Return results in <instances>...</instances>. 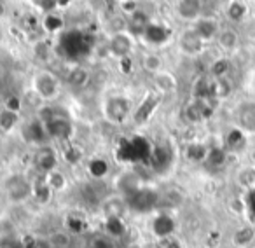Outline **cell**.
<instances>
[{"label":"cell","instance_id":"cell-46","mask_svg":"<svg viewBox=\"0 0 255 248\" xmlns=\"http://www.w3.org/2000/svg\"><path fill=\"white\" fill-rule=\"evenodd\" d=\"M119 63H121V68H123V72H129V70H131V60H129V58H124V60H121Z\"/></svg>","mask_w":255,"mask_h":248},{"label":"cell","instance_id":"cell-21","mask_svg":"<svg viewBox=\"0 0 255 248\" xmlns=\"http://www.w3.org/2000/svg\"><path fill=\"white\" fill-rule=\"evenodd\" d=\"M152 81H154L156 91L161 93V95H170V93L177 91V88H178L177 77H175L170 70H164V68L152 75Z\"/></svg>","mask_w":255,"mask_h":248},{"label":"cell","instance_id":"cell-20","mask_svg":"<svg viewBox=\"0 0 255 248\" xmlns=\"http://www.w3.org/2000/svg\"><path fill=\"white\" fill-rule=\"evenodd\" d=\"M150 231L159 240L171 238V234L175 233V220L168 213H159V215L154 217L152 224H150Z\"/></svg>","mask_w":255,"mask_h":248},{"label":"cell","instance_id":"cell-10","mask_svg":"<svg viewBox=\"0 0 255 248\" xmlns=\"http://www.w3.org/2000/svg\"><path fill=\"white\" fill-rule=\"evenodd\" d=\"M205 46L206 42L194 32L192 26L185 28L178 37V49H180L182 54H185L189 58H196L199 54H203L205 53Z\"/></svg>","mask_w":255,"mask_h":248},{"label":"cell","instance_id":"cell-31","mask_svg":"<svg viewBox=\"0 0 255 248\" xmlns=\"http://www.w3.org/2000/svg\"><path fill=\"white\" fill-rule=\"evenodd\" d=\"M227 156H229V152L224 149V145L222 147H210L208 156H206L205 163L208 164V166L220 168V166H224V164H226Z\"/></svg>","mask_w":255,"mask_h":248},{"label":"cell","instance_id":"cell-26","mask_svg":"<svg viewBox=\"0 0 255 248\" xmlns=\"http://www.w3.org/2000/svg\"><path fill=\"white\" fill-rule=\"evenodd\" d=\"M236 180H238V184L243 189H247L248 192L255 191V164L252 163V164L241 166L236 173Z\"/></svg>","mask_w":255,"mask_h":248},{"label":"cell","instance_id":"cell-9","mask_svg":"<svg viewBox=\"0 0 255 248\" xmlns=\"http://www.w3.org/2000/svg\"><path fill=\"white\" fill-rule=\"evenodd\" d=\"M5 192L12 203H21L33 194V184H30L25 175H12L5 182Z\"/></svg>","mask_w":255,"mask_h":248},{"label":"cell","instance_id":"cell-38","mask_svg":"<svg viewBox=\"0 0 255 248\" xmlns=\"http://www.w3.org/2000/svg\"><path fill=\"white\" fill-rule=\"evenodd\" d=\"M107 233L109 236H121L124 233V222L119 219V217H107Z\"/></svg>","mask_w":255,"mask_h":248},{"label":"cell","instance_id":"cell-36","mask_svg":"<svg viewBox=\"0 0 255 248\" xmlns=\"http://www.w3.org/2000/svg\"><path fill=\"white\" fill-rule=\"evenodd\" d=\"M44 177H46V182L49 184V187L53 189V192H60L67 189V177H65L60 170L49 171V173H46Z\"/></svg>","mask_w":255,"mask_h":248},{"label":"cell","instance_id":"cell-1","mask_svg":"<svg viewBox=\"0 0 255 248\" xmlns=\"http://www.w3.org/2000/svg\"><path fill=\"white\" fill-rule=\"evenodd\" d=\"M150 152H152V143L143 136H131V138L123 140L117 147V159L121 163H145L149 161Z\"/></svg>","mask_w":255,"mask_h":248},{"label":"cell","instance_id":"cell-39","mask_svg":"<svg viewBox=\"0 0 255 248\" xmlns=\"http://www.w3.org/2000/svg\"><path fill=\"white\" fill-rule=\"evenodd\" d=\"M89 248H114L112 241H110L109 234H98V236H95L91 240V245H89Z\"/></svg>","mask_w":255,"mask_h":248},{"label":"cell","instance_id":"cell-42","mask_svg":"<svg viewBox=\"0 0 255 248\" xmlns=\"http://www.w3.org/2000/svg\"><path fill=\"white\" fill-rule=\"evenodd\" d=\"M138 2L136 0H121V11L126 16H131L133 12L138 11Z\"/></svg>","mask_w":255,"mask_h":248},{"label":"cell","instance_id":"cell-15","mask_svg":"<svg viewBox=\"0 0 255 248\" xmlns=\"http://www.w3.org/2000/svg\"><path fill=\"white\" fill-rule=\"evenodd\" d=\"M236 123L238 128L245 133H255V102H241L236 109Z\"/></svg>","mask_w":255,"mask_h":248},{"label":"cell","instance_id":"cell-13","mask_svg":"<svg viewBox=\"0 0 255 248\" xmlns=\"http://www.w3.org/2000/svg\"><path fill=\"white\" fill-rule=\"evenodd\" d=\"M56 164H58L56 150L51 145H40L39 149L35 150V154H33V166L42 175L56 170Z\"/></svg>","mask_w":255,"mask_h":248},{"label":"cell","instance_id":"cell-47","mask_svg":"<svg viewBox=\"0 0 255 248\" xmlns=\"http://www.w3.org/2000/svg\"><path fill=\"white\" fill-rule=\"evenodd\" d=\"M166 245H164V248H182L180 243H178L177 240H173V238H166Z\"/></svg>","mask_w":255,"mask_h":248},{"label":"cell","instance_id":"cell-50","mask_svg":"<svg viewBox=\"0 0 255 248\" xmlns=\"http://www.w3.org/2000/svg\"><path fill=\"white\" fill-rule=\"evenodd\" d=\"M252 163H254V164H255V152H254V154H252Z\"/></svg>","mask_w":255,"mask_h":248},{"label":"cell","instance_id":"cell-43","mask_svg":"<svg viewBox=\"0 0 255 248\" xmlns=\"http://www.w3.org/2000/svg\"><path fill=\"white\" fill-rule=\"evenodd\" d=\"M67 226L72 233H81V231H84V220L79 219V217H68Z\"/></svg>","mask_w":255,"mask_h":248},{"label":"cell","instance_id":"cell-7","mask_svg":"<svg viewBox=\"0 0 255 248\" xmlns=\"http://www.w3.org/2000/svg\"><path fill=\"white\" fill-rule=\"evenodd\" d=\"M136 39L128 32V30H121V32H114L109 39V54L116 60H124V58H129L135 49Z\"/></svg>","mask_w":255,"mask_h":248},{"label":"cell","instance_id":"cell-52","mask_svg":"<svg viewBox=\"0 0 255 248\" xmlns=\"http://www.w3.org/2000/svg\"><path fill=\"white\" fill-rule=\"evenodd\" d=\"M248 248H250V247H248Z\"/></svg>","mask_w":255,"mask_h":248},{"label":"cell","instance_id":"cell-44","mask_svg":"<svg viewBox=\"0 0 255 248\" xmlns=\"http://www.w3.org/2000/svg\"><path fill=\"white\" fill-rule=\"evenodd\" d=\"M33 4H35L37 7L44 12V14H47V12H53L54 9H56L54 0H33Z\"/></svg>","mask_w":255,"mask_h":248},{"label":"cell","instance_id":"cell-3","mask_svg":"<svg viewBox=\"0 0 255 248\" xmlns=\"http://www.w3.org/2000/svg\"><path fill=\"white\" fill-rule=\"evenodd\" d=\"M124 201H126L128 210H131L135 213H149L159 206L161 196L157 191L149 187H136L135 191L124 194Z\"/></svg>","mask_w":255,"mask_h":248},{"label":"cell","instance_id":"cell-16","mask_svg":"<svg viewBox=\"0 0 255 248\" xmlns=\"http://www.w3.org/2000/svg\"><path fill=\"white\" fill-rule=\"evenodd\" d=\"M23 138H25L28 143H33V145H39V147L46 145L49 136H47L46 126H44V123L39 119V117L32 119L25 128H23Z\"/></svg>","mask_w":255,"mask_h":248},{"label":"cell","instance_id":"cell-2","mask_svg":"<svg viewBox=\"0 0 255 248\" xmlns=\"http://www.w3.org/2000/svg\"><path fill=\"white\" fill-rule=\"evenodd\" d=\"M61 51L70 60H79L91 53L95 47V35L88 32H67L60 44Z\"/></svg>","mask_w":255,"mask_h":248},{"label":"cell","instance_id":"cell-27","mask_svg":"<svg viewBox=\"0 0 255 248\" xmlns=\"http://www.w3.org/2000/svg\"><path fill=\"white\" fill-rule=\"evenodd\" d=\"M210 147L205 145L203 142H191L185 147V157L191 163H205L206 156H208Z\"/></svg>","mask_w":255,"mask_h":248},{"label":"cell","instance_id":"cell-6","mask_svg":"<svg viewBox=\"0 0 255 248\" xmlns=\"http://www.w3.org/2000/svg\"><path fill=\"white\" fill-rule=\"evenodd\" d=\"M44 126H46L47 136L53 140H58V142H68L74 136V124H72L68 114L60 107L54 109L53 117L47 119L44 123Z\"/></svg>","mask_w":255,"mask_h":248},{"label":"cell","instance_id":"cell-19","mask_svg":"<svg viewBox=\"0 0 255 248\" xmlns=\"http://www.w3.org/2000/svg\"><path fill=\"white\" fill-rule=\"evenodd\" d=\"M150 21H152V18L149 16V12L143 11V9H138V11L133 12L131 16H128L126 30L131 33L135 39H136V37H140V39H142L143 32H145V28L150 25Z\"/></svg>","mask_w":255,"mask_h":248},{"label":"cell","instance_id":"cell-5","mask_svg":"<svg viewBox=\"0 0 255 248\" xmlns=\"http://www.w3.org/2000/svg\"><path fill=\"white\" fill-rule=\"evenodd\" d=\"M32 91L39 96L42 102H54L60 96L61 84L60 79L51 70H39L35 72L32 79Z\"/></svg>","mask_w":255,"mask_h":248},{"label":"cell","instance_id":"cell-17","mask_svg":"<svg viewBox=\"0 0 255 248\" xmlns=\"http://www.w3.org/2000/svg\"><path fill=\"white\" fill-rule=\"evenodd\" d=\"M191 26L194 28V32L198 33V35L201 37L206 44L212 42V40H215L217 35H219V32H220L219 21H217L215 18H206V16H201V18H199L198 21L192 23Z\"/></svg>","mask_w":255,"mask_h":248},{"label":"cell","instance_id":"cell-32","mask_svg":"<svg viewBox=\"0 0 255 248\" xmlns=\"http://www.w3.org/2000/svg\"><path fill=\"white\" fill-rule=\"evenodd\" d=\"M234 245L238 248H248L250 243L255 240V227H250V226H245L241 229H238L234 233Z\"/></svg>","mask_w":255,"mask_h":248},{"label":"cell","instance_id":"cell-35","mask_svg":"<svg viewBox=\"0 0 255 248\" xmlns=\"http://www.w3.org/2000/svg\"><path fill=\"white\" fill-rule=\"evenodd\" d=\"M88 171L93 178H105L109 175V163L102 157H95V159L89 161L88 164Z\"/></svg>","mask_w":255,"mask_h":248},{"label":"cell","instance_id":"cell-48","mask_svg":"<svg viewBox=\"0 0 255 248\" xmlns=\"http://www.w3.org/2000/svg\"><path fill=\"white\" fill-rule=\"evenodd\" d=\"M72 2H74V0H54V4H56L58 9H67Z\"/></svg>","mask_w":255,"mask_h":248},{"label":"cell","instance_id":"cell-25","mask_svg":"<svg viewBox=\"0 0 255 248\" xmlns=\"http://www.w3.org/2000/svg\"><path fill=\"white\" fill-rule=\"evenodd\" d=\"M248 14V5L243 0H229V4L226 5V16L233 23H240L247 18Z\"/></svg>","mask_w":255,"mask_h":248},{"label":"cell","instance_id":"cell-18","mask_svg":"<svg viewBox=\"0 0 255 248\" xmlns=\"http://www.w3.org/2000/svg\"><path fill=\"white\" fill-rule=\"evenodd\" d=\"M173 159V150L168 143H154L152 152H150L149 163L154 170H164Z\"/></svg>","mask_w":255,"mask_h":248},{"label":"cell","instance_id":"cell-41","mask_svg":"<svg viewBox=\"0 0 255 248\" xmlns=\"http://www.w3.org/2000/svg\"><path fill=\"white\" fill-rule=\"evenodd\" d=\"M4 109L14 110V112H21V109H23L21 98H19V96H7V98H5V103H4Z\"/></svg>","mask_w":255,"mask_h":248},{"label":"cell","instance_id":"cell-45","mask_svg":"<svg viewBox=\"0 0 255 248\" xmlns=\"http://www.w3.org/2000/svg\"><path fill=\"white\" fill-rule=\"evenodd\" d=\"M0 248H25V245H21L19 241L7 240V241H2V243H0Z\"/></svg>","mask_w":255,"mask_h":248},{"label":"cell","instance_id":"cell-22","mask_svg":"<svg viewBox=\"0 0 255 248\" xmlns=\"http://www.w3.org/2000/svg\"><path fill=\"white\" fill-rule=\"evenodd\" d=\"M247 147V133L243 131L241 128H238V126H234V128H231L229 131L226 133V136H224V149L227 150V152H241V150Z\"/></svg>","mask_w":255,"mask_h":248},{"label":"cell","instance_id":"cell-14","mask_svg":"<svg viewBox=\"0 0 255 248\" xmlns=\"http://www.w3.org/2000/svg\"><path fill=\"white\" fill-rule=\"evenodd\" d=\"M178 19L185 23H194L203 16V0H178L175 5Z\"/></svg>","mask_w":255,"mask_h":248},{"label":"cell","instance_id":"cell-49","mask_svg":"<svg viewBox=\"0 0 255 248\" xmlns=\"http://www.w3.org/2000/svg\"><path fill=\"white\" fill-rule=\"evenodd\" d=\"M5 11H7V7H5V0H0V18L5 14Z\"/></svg>","mask_w":255,"mask_h":248},{"label":"cell","instance_id":"cell-11","mask_svg":"<svg viewBox=\"0 0 255 248\" xmlns=\"http://www.w3.org/2000/svg\"><path fill=\"white\" fill-rule=\"evenodd\" d=\"M161 100H163V95L157 91H150L143 96V100L138 103L136 110L133 112V121L136 124H143L152 117V114L156 112V109L159 107Z\"/></svg>","mask_w":255,"mask_h":248},{"label":"cell","instance_id":"cell-23","mask_svg":"<svg viewBox=\"0 0 255 248\" xmlns=\"http://www.w3.org/2000/svg\"><path fill=\"white\" fill-rule=\"evenodd\" d=\"M215 40L224 53H233L240 46V35H238V32L234 28H220Z\"/></svg>","mask_w":255,"mask_h":248},{"label":"cell","instance_id":"cell-30","mask_svg":"<svg viewBox=\"0 0 255 248\" xmlns=\"http://www.w3.org/2000/svg\"><path fill=\"white\" fill-rule=\"evenodd\" d=\"M53 189L49 187V184L46 182V177H42L40 180H37L33 184V198L37 199L39 203H49L51 198H53Z\"/></svg>","mask_w":255,"mask_h":248},{"label":"cell","instance_id":"cell-33","mask_svg":"<svg viewBox=\"0 0 255 248\" xmlns=\"http://www.w3.org/2000/svg\"><path fill=\"white\" fill-rule=\"evenodd\" d=\"M229 70H231V61L227 60L226 56H222V58H217V60L212 61L208 75H212L213 79H222V77H227V75H229Z\"/></svg>","mask_w":255,"mask_h":248},{"label":"cell","instance_id":"cell-34","mask_svg":"<svg viewBox=\"0 0 255 248\" xmlns=\"http://www.w3.org/2000/svg\"><path fill=\"white\" fill-rule=\"evenodd\" d=\"M142 68L149 74H157L159 70H163V60L159 54L156 53H147L142 56Z\"/></svg>","mask_w":255,"mask_h":248},{"label":"cell","instance_id":"cell-8","mask_svg":"<svg viewBox=\"0 0 255 248\" xmlns=\"http://www.w3.org/2000/svg\"><path fill=\"white\" fill-rule=\"evenodd\" d=\"M217 100H192L184 109V117L187 123L198 124L203 121L210 119L215 112Z\"/></svg>","mask_w":255,"mask_h":248},{"label":"cell","instance_id":"cell-51","mask_svg":"<svg viewBox=\"0 0 255 248\" xmlns=\"http://www.w3.org/2000/svg\"><path fill=\"white\" fill-rule=\"evenodd\" d=\"M154 2H157V0H154Z\"/></svg>","mask_w":255,"mask_h":248},{"label":"cell","instance_id":"cell-28","mask_svg":"<svg viewBox=\"0 0 255 248\" xmlns=\"http://www.w3.org/2000/svg\"><path fill=\"white\" fill-rule=\"evenodd\" d=\"M89 77H91V75H89L88 68H84L82 65H75V67L68 72L67 81L72 88H84V86L89 82Z\"/></svg>","mask_w":255,"mask_h":248},{"label":"cell","instance_id":"cell-24","mask_svg":"<svg viewBox=\"0 0 255 248\" xmlns=\"http://www.w3.org/2000/svg\"><path fill=\"white\" fill-rule=\"evenodd\" d=\"M40 28L46 33H60L65 30V19L58 12H47L44 14V18L40 19Z\"/></svg>","mask_w":255,"mask_h":248},{"label":"cell","instance_id":"cell-4","mask_svg":"<svg viewBox=\"0 0 255 248\" xmlns=\"http://www.w3.org/2000/svg\"><path fill=\"white\" fill-rule=\"evenodd\" d=\"M103 117L109 121L110 124H116L121 126L128 121V117L131 116L133 112V105L131 100L124 95H110L105 98L103 102Z\"/></svg>","mask_w":255,"mask_h":248},{"label":"cell","instance_id":"cell-37","mask_svg":"<svg viewBox=\"0 0 255 248\" xmlns=\"http://www.w3.org/2000/svg\"><path fill=\"white\" fill-rule=\"evenodd\" d=\"M233 93V84H231L229 77H222V79H215V100H224Z\"/></svg>","mask_w":255,"mask_h":248},{"label":"cell","instance_id":"cell-12","mask_svg":"<svg viewBox=\"0 0 255 248\" xmlns=\"http://www.w3.org/2000/svg\"><path fill=\"white\" fill-rule=\"evenodd\" d=\"M171 33L173 32H171V28L168 25H164V23H157L152 19L150 25L145 28V32H143L142 40L152 47H161L171 39Z\"/></svg>","mask_w":255,"mask_h":248},{"label":"cell","instance_id":"cell-40","mask_svg":"<svg viewBox=\"0 0 255 248\" xmlns=\"http://www.w3.org/2000/svg\"><path fill=\"white\" fill-rule=\"evenodd\" d=\"M81 157H82V152H81V149H79V147L68 145L67 149H65V159H67L70 164L79 163V161H81Z\"/></svg>","mask_w":255,"mask_h":248},{"label":"cell","instance_id":"cell-29","mask_svg":"<svg viewBox=\"0 0 255 248\" xmlns=\"http://www.w3.org/2000/svg\"><path fill=\"white\" fill-rule=\"evenodd\" d=\"M19 123V112L9 109H2L0 110V131L2 133H9L18 126Z\"/></svg>","mask_w":255,"mask_h":248}]
</instances>
